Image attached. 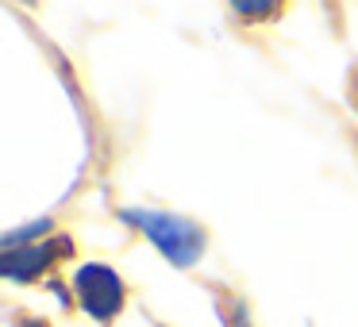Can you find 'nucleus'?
Returning <instances> with one entry per match:
<instances>
[{"mask_svg": "<svg viewBox=\"0 0 358 327\" xmlns=\"http://www.w3.org/2000/svg\"><path fill=\"white\" fill-rule=\"evenodd\" d=\"M124 224H131L135 231L147 242H155L170 266L189 270V266L201 262V254L208 250V231H204L196 219L181 216V212H162V208H120L116 212Z\"/></svg>", "mask_w": 358, "mask_h": 327, "instance_id": "nucleus-1", "label": "nucleus"}, {"mask_svg": "<svg viewBox=\"0 0 358 327\" xmlns=\"http://www.w3.org/2000/svg\"><path fill=\"white\" fill-rule=\"evenodd\" d=\"M235 16H278V4H235Z\"/></svg>", "mask_w": 358, "mask_h": 327, "instance_id": "nucleus-5", "label": "nucleus"}, {"mask_svg": "<svg viewBox=\"0 0 358 327\" xmlns=\"http://www.w3.org/2000/svg\"><path fill=\"white\" fill-rule=\"evenodd\" d=\"M70 254V239L66 235H50L47 242H31V247H20V250H4V277L8 281H35L39 273H47V266L55 258Z\"/></svg>", "mask_w": 358, "mask_h": 327, "instance_id": "nucleus-3", "label": "nucleus"}, {"mask_svg": "<svg viewBox=\"0 0 358 327\" xmlns=\"http://www.w3.org/2000/svg\"><path fill=\"white\" fill-rule=\"evenodd\" d=\"M24 327H47V324H43V319H27Z\"/></svg>", "mask_w": 358, "mask_h": 327, "instance_id": "nucleus-6", "label": "nucleus"}, {"mask_svg": "<svg viewBox=\"0 0 358 327\" xmlns=\"http://www.w3.org/2000/svg\"><path fill=\"white\" fill-rule=\"evenodd\" d=\"M73 293H78V304L89 319L96 324H112V319L124 312L127 300V285L108 262H85L73 270Z\"/></svg>", "mask_w": 358, "mask_h": 327, "instance_id": "nucleus-2", "label": "nucleus"}, {"mask_svg": "<svg viewBox=\"0 0 358 327\" xmlns=\"http://www.w3.org/2000/svg\"><path fill=\"white\" fill-rule=\"evenodd\" d=\"M43 231H55V224L50 219H35V224L27 227H16V231L4 235V250H20V247H31V242H39Z\"/></svg>", "mask_w": 358, "mask_h": 327, "instance_id": "nucleus-4", "label": "nucleus"}]
</instances>
